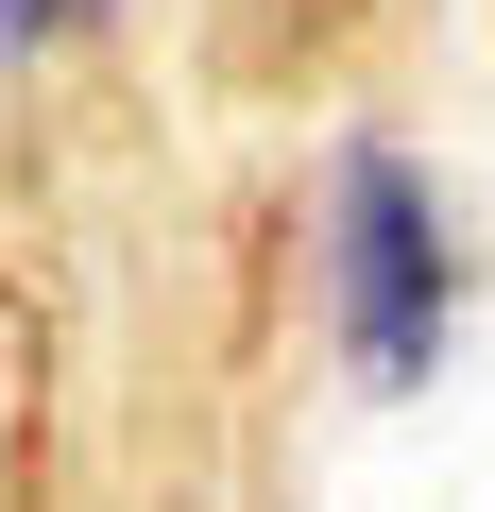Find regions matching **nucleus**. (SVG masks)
<instances>
[{"mask_svg": "<svg viewBox=\"0 0 495 512\" xmlns=\"http://www.w3.org/2000/svg\"><path fill=\"white\" fill-rule=\"evenodd\" d=\"M325 308H342V359L376 393H427V359L461 325V239H444V205L393 137H359L325 171Z\"/></svg>", "mask_w": 495, "mask_h": 512, "instance_id": "1", "label": "nucleus"}, {"mask_svg": "<svg viewBox=\"0 0 495 512\" xmlns=\"http://www.w3.org/2000/svg\"><path fill=\"white\" fill-rule=\"evenodd\" d=\"M69 18H103V0H0V52H35V35H69Z\"/></svg>", "mask_w": 495, "mask_h": 512, "instance_id": "2", "label": "nucleus"}]
</instances>
